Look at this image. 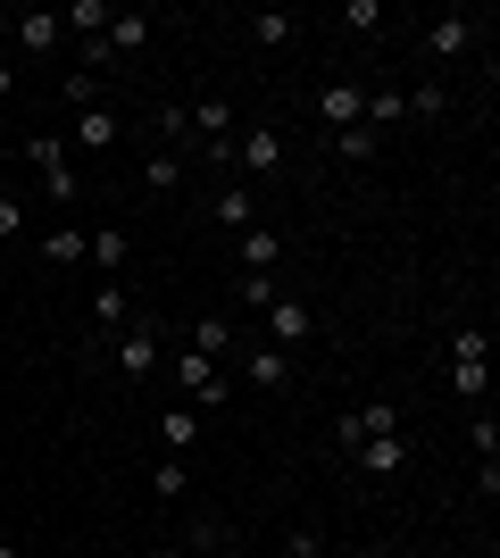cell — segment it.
Listing matches in <instances>:
<instances>
[{"instance_id": "obj_22", "label": "cell", "mask_w": 500, "mask_h": 558, "mask_svg": "<svg viewBox=\"0 0 500 558\" xmlns=\"http://www.w3.org/2000/svg\"><path fill=\"white\" fill-rule=\"evenodd\" d=\"M192 350H200V359H234V326H225V317H200V326H192Z\"/></svg>"}, {"instance_id": "obj_11", "label": "cell", "mask_w": 500, "mask_h": 558, "mask_svg": "<svg viewBox=\"0 0 500 558\" xmlns=\"http://www.w3.org/2000/svg\"><path fill=\"white\" fill-rule=\"evenodd\" d=\"M358 109H367V84H326V93H317V125H326V134L358 125Z\"/></svg>"}, {"instance_id": "obj_7", "label": "cell", "mask_w": 500, "mask_h": 558, "mask_svg": "<svg viewBox=\"0 0 500 558\" xmlns=\"http://www.w3.org/2000/svg\"><path fill=\"white\" fill-rule=\"evenodd\" d=\"M234 359H242V384H251V392H284L292 384V359L276 342H242Z\"/></svg>"}, {"instance_id": "obj_8", "label": "cell", "mask_w": 500, "mask_h": 558, "mask_svg": "<svg viewBox=\"0 0 500 558\" xmlns=\"http://www.w3.org/2000/svg\"><path fill=\"white\" fill-rule=\"evenodd\" d=\"M68 43V25H59V9H25L17 25H9V50H25V59H42V50Z\"/></svg>"}, {"instance_id": "obj_36", "label": "cell", "mask_w": 500, "mask_h": 558, "mask_svg": "<svg viewBox=\"0 0 500 558\" xmlns=\"http://www.w3.org/2000/svg\"><path fill=\"white\" fill-rule=\"evenodd\" d=\"M9 25H17V17H9V9H0V50H9Z\"/></svg>"}, {"instance_id": "obj_25", "label": "cell", "mask_w": 500, "mask_h": 558, "mask_svg": "<svg viewBox=\"0 0 500 558\" xmlns=\"http://www.w3.org/2000/svg\"><path fill=\"white\" fill-rule=\"evenodd\" d=\"M150 492H159V500H184L192 492V459H159L150 466Z\"/></svg>"}, {"instance_id": "obj_6", "label": "cell", "mask_w": 500, "mask_h": 558, "mask_svg": "<svg viewBox=\"0 0 500 558\" xmlns=\"http://www.w3.org/2000/svg\"><path fill=\"white\" fill-rule=\"evenodd\" d=\"M376 434H401V409H392V400H367V409H351V417L333 425V442H342V459H351L358 442H376Z\"/></svg>"}, {"instance_id": "obj_23", "label": "cell", "mask_w": 500, "mask_h": 558, "mask_svg": "<svg viewBox=\"0 0 500 558\" xmlns=\"http://www.w3.org/2000/svg\"><path fill=\"white\" fill-rule=\"evenodd\" d=\"M84 242H93L84 226H59V233H42V258H50V267H75V258H84Z\"/></svg>"}, {"instance_id": "obj_12", "label": "cell", "mask_w": 500, "mask_h": 558, "mask_svg": "<svg viewBox=\"0 0 500 558\" xmlns=\"http://www.w3.org/2000/svg\"><path fill=\"white\" fill-rule=\"evenodd\" d=\"M276 258H284V233L276 226H242V276H276Z\"/></svg>"}, {"instance_id": "obj_19", "label": "cell", "mask_w": 500, "mask_h": 558, "mask_svg": "<svg viewBox=\"0 0 500 558\" xmlns=\"http://www.w3.org/2000/svg\"><path fill=\"white\" fill-rule=\"evenodd\" d=\"M242 25H251V43H259V50H284L301 17H292V9H259V17H242Z\"/></svg>"}, {"instance_id": "obj_27", "label": "cell", "mask_w": 500, "mask_h": 558, "mask_svg": "<svg viewBox=\"0 0 500 558\" xmlns=\"http://www.w3.org/2000/svg\"><path fill=\"white\" fill-rule=\"evenodd\" d=\"M467 442H476V459L492 466V450H500V425L484 417V409H467Z\"/></svg>"}, {"instance_id": "obj_2", "label": "cell", "mask_w": 500, "mask_h": 558, "mask_svg": "<svg viewBox=\"0 0 500 558\" xmlns=\"http://www.w3.org/2000/svg\"><path fill=\"white\" fill-rule=\"evenodd\" d=\"M259 317H267V333H259V342H276V350H284V359H292V350H301V342H309V333H317V308L301 301V292H276V301H267Z\"/></svg>"}, {"instance_id": "obj_38", "label": "cell", "mask_w": 500, "mask_h": 558, "mask_svg": "<svg viewBox=\"0 0 500 558\" xmlns=\"http://www.w3.org/2000/svg\"><path fill=\"white\" fill-rule=\"evenodd\" d=\"M0 558H17V550H9V542H0Z\"/></svg>"}, {"instance_id": "obj_26", "label": "cell", "mask_w": 500, "mask_h": 558, "mask_svg": "<svg viewBox=\"0 0 500 558\" xmlns=\"http://www.w3.org/2000/svg\"><path fill=\"white\" fill-rule=\"evenodd\" d=\"M451 109V93L442 84H417V93H401V117H442Z\"/></svg>"}, {"instance_id": "obj_20", "label": "cell", "mask_w": 500, "mask_h": 558, "mask_svg": "<svg viewBox=\"0 0 500 558\" xmlns=\"http://www.w3.org/2000/svg\"><path fill=\"white\" fill-rule=\"evenodd\" d=\"M84 251H93V267H100V276L118 283V267H125V251H134V242H125V233H118V226H100V233H93V242H84Z\"/></svg>"}, {"instance_id": "obj_31", "label": "cell", "mask_w": 500, "mask_h": 558, "mask_svg": "<svg viewBox=\"0 0 500 558\" xmlns=\"http://www.w3.org/2000/svg\"><path fill=\"white\" fill-rule=\"evenodd\" d=\"M451 359H492V350H484V326H451Z\"/></svg>"}, {"instance_id": "obj_17", "label": "cell", "mask_w": 500, "mask_h": 558, "mask_svg": "<svg viewBox=\"0 0 500 558\" xmlns=\"http://www.w3.org/2000/svg\"><path fill=\"white\" fill-rule=\"evenodd\" d=\"M159 442H167V459H192V442H200V417H192V409H167V417H159Z\"/></svg>"}, {"instance_id": "obj_32", "label": "cell", "mask_w": 500, "mask_h": 558, "mask_svg": "<svg viewBox=\"0 0 500 558\" xmlns=\"http://www.w3.org/2000/svg\"><path fill=\"white\" fill-rule=\"evenodd\" d=\"M284 558H317V525H301V534L284 542Z\"/></svg>"}, {"instance_id": "obj_30", "label": "cell", "mask_w": 500, "mask_h": 558, "mask_svg": "<svg viewBox=\"0 0 500 558\" xmlns=\"http://www.w3.org/2000/svg\"><path fill=\"white\" fill-rule=\"evenodd\" d=\"M143 175H150V192H159V201H167V192L184 184V159H150V167H143Z\"/></svg>"}, {"instance_id": "obj_4", "label": "cell", "mask_w": 500, "mask_h": 558, "mask_svg": "<svg viewBox=\"0 0 500 558\" xmlns=\"http://www.w3.org/2000/svg\"><path fill=\"white\" fill-rule=\"evenodd\" d=\"M175 392H184V409H225V375H217V359H175Z\"/></svg>"}, {"instance_id": "obj_29", "label": "cell", "mask_w": 500, "mask_h": 558, "mask_svg": "<svg viewBox=\"0 0 500 558\" xmlns=\"http://www.w3.org/2000/svg\"><path fill=\"white\" fill-rule=\"evenodd\" d=\"M234 292H242V308H267V301H276V292H284V283H276V276H242Z\"/></svg>"}, {"instance_id": "obj_5", "label": "cell", "mask_w": 500, "mask_h": 558, "mask_svg": "<svg viewBox=\"0 0 500 558\" xmlns=\"http://www.w3.org/2000/svg\"><path fill=\"white\" fill-rule=\"evenodd\" d=\"M109 367H118L125 384H150V367H159V333H150V326H125L118 342H109Z\"/></svg>"}, {"instance_id": "obj_18", "label": "cell", "mask_w": 500, "mask_h": 558, "mask_svg": "<svg viewBox=\"0 0 500 558\" xmlns=\"http://www.w3.org/2000/svg\"><path fill=\"white\" fill-rule=\"evenodd\" d=\"M484 375H492V359H451V392H459V409H484Z\"/></svg>"}, {"instance_id": "obj_14", "label": "cell", "mask_w": 500, "mask_h": 558, "mask_svg": "<svg viewBox=\"0 0 500 558\" xmlns=\"http://www.w3.org/2000/svg\"><path fill=\"white\" fill-rule=\"evenodd\" d=\"M100 43L118 50V59H134V50H150V17H143V9H118V17H109V34H100Z\"/></svg>"}, {"instance_id": "obj_24", "label": "cell", "mask_w": 500, "mask_h": 558, "mask_svg": "<svg viewBox=\"0 0 500 558\" xmlns=\"http://www.w3.org/2000/svg\"><path fill=\"white\" fill-rule=\"evenodd\" d=\"M93 326L100 333H125V283H100V292H93Z\"/></svg>"}, {"instance_id": "obj_16", "label": "cell", "mask_w": 500, "mask_h": 558, "mask_svg": "<svg viewBox=\"0 0 500 558\" xmlns=\"http://www.w3.org/2000/svg\"><path fill=\"white\" fill-rule=\"evenodd\" d=\"M209 217H217V226H259V201H251V192H242V184H217Z\"/></svg>"}, {"instance_id": "obj_1", "label": "cell", "mask_w": 500, "mask_h": 558, "mask_svg": "<svg viewBox=\"0 0 500 558\" xmlns=\"http://www.w3.org/2000/svg\"><path fill=\"white\" fill-rule=\"evenodd\" d=\"M25 159H34V175H42V192L59 201V209H75V150L59 134H34L25 142Z\"/></svg>"}, {"instance_id": "obj_13", "label": "cell", "mask_w": 500, "mask_h": 558, "mask_svg": "<svg viewBox=\"0 0 500 558\" xmlns=\"http://www.w3.org/2000/svg\"><path fill=\"white\" fill-rule=\"evenodd\" d=\"M118 134H125L118 109H100V100H93V109H75V150H118Z\"/></svg>"}, {"instance_id": "obj_9", "label": "cell", "mask_w": 500, "mask_h": 558, "mask_svg": "<svg viewBox=\"0 0 500 558\" xmlns=\"http://www.w3.org/2000/svg\"><path fill=\"white\" fill-rule=\"evenodd\" d=\"M351 466H358V475H376V484H392V475L408 466V434H376V442H358Z\"/></svg>"}, {"instance_id": "obj_28", "label": "cell", "mask_w": 500, "mask_h": 558, "mask_svg": "<svg viewBox=\"0 0 500 558\" xmlns=\"http://www.w3.org/2000/svg\"><path fill=\"white\" fill-rule=\"evenodd\" d=\"M342 25H351V34H376V25H383V0H351V9H342Z\"/></svg>"}, {"instance_id": "obj_15", "label": "cell", "mask_w": 500, "mask_h": 558, "mask_svg": "<svg viewBox=\"0 0 500 558\" xmlns=\"http://www.w3.org/2000/svg\"><path fill=\"white\" fill-rule=\"evenodd\" d=\"M184 117H192V125H200V134L217 142V150H234V100H225V93H217V100H200V109H184Z\"/></svg>"}, {"instance_id": "obj_33", "label": "cell", "mask_w": 500, "mask_h": 558, "mask_svg": "<svg viewBox=\"0 0 500 558\" xmlns=\"http://www.w3.org/2000/svg\"><path fill=\"white\" fill-rule=\"evenodd\" d=\"M17 226H25V217H17V201H0V242H17Z\"/></svg>"}, {"instance_id": "obj_3", "label": "cell", "mask_w": 500, "mask_h": 558, "mask_svg": "<svg viewBox=\"0 0 500 558\" xmlns=\"http://www.w3.org/2000/svg\"><path fill=\"white\" fill-rule=\"evenodd\" d=\"M225 167H242V175H284V134H276V125H242Z\"/></svg>"}, {"instance_id": "obj_35", "label": "cell", "mask_w": 500, "mask_h": 558, "mask_svg": "<svg viewBox=\"0 0 500 558\" xmlns=\"http://www.w3.org/2000/svg\"><path fill=\"white\" fill-rule=\"evenodd\" d=\"M358 558H401V550H392V542H367V550H358Z\"/></svg>"}, {"instance_id": "obj_10", "label": "cell", "mask_w": 500, "mask_h": 558, "mask_svg": "<svg viewBox=\"0 0 500 558\" xmlns=\"http://www.w3.org/2000/svg\"><path fill=\"white\" fill-rule=\"evenodd\" d=\"M467 43H476V17H467V9H442V17L426 25V59H459Z\"/></svg>"}, {"instance_id": "obj_21", "label": "cell", "mask_w": 500, "mask_h": 558, "mask_svg": "<svg viewBox=\"0 0 500 558\" xmlns=\"http://www.w3.org/2000/svg\"><path fill=\"white\" fill-rule=\"evenodd\" d=\"M376 150H383V134H367V125H342V134H333V159L342 167H367Z\"/></svg>"}, {"instance_id": "obj_34", "label": "cell", "mask_w": 500, "mask_h": 558, "mask_svg": "<svg viewBox=\"0 0 500 558\" xmlns=\"http://www.w3.org/2000/svg\"><path fill=\"white\" fill-rule=\"evenodd\" d=\"M0 93H17V50H0Z\"/></svg>"}, {"instance_id": "obj_37", "label": "cell", "mask_w": 500, "mask_h": 558, "mask_svg": "<svg viewBox=\"0 0 500 558\" xmlns=\"http://www.w3.org/2000/svg\"><path fill=\"white\" fill-rule=\"evenodd\" d=\"M143 558H184V550H143Z\"/></svg>"}]
</instances>
